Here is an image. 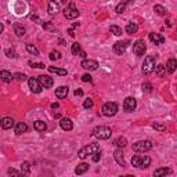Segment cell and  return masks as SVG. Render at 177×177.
Wrapping results in <instances>:
<instances>
[{"instance_id": "obj_1", "label": "cell", "mask_w": 177, "mask_h": 177, "mask_svg": "<svg viewBox=\"0 0 177 177\" xmlns=\"http://www.w3.org/2000/svg\"><path fill=\"white\" fill-rule=\"evenodd\" d=\"M155 61H156V57L155 55H147L145 58H144V63H143V68H141V71H143V73L145 76L151 75L152 72H154L155 69Z\"/></svg>"}, {"instance_id": "obj_2", "label": "cell", "mask_w": 177, "mask_h": 177, "mask_svg": "<svg viewBox=\"0 0 177 177\" xmlns=\"http://www.w3.org/2000/svg\"><path fill=\"white\" fill-rule=\"evenodd\" d=\"M111 134H112L111 129L107 127V126H97L93 130V136L96 138H98V140H108L111 137Z\"/></svg>"}, {"instance_id": "obj_3", "label": "cell", "mask_w": 177, "mask_h": 177, "mask_svg": "<svg viewBox=\"0 0 177 177\" xmlns=\"http://www.w3.org/2000/svg\"><path fill=\"white\" fill-rule=\"evenodd\" d=\"M97 151H100L98 144L93 143V144H88V145H84L82 149H79L78 156H79L80 159H84V158H87L88 155H93L94 152H97Z\"/></svg>"}, {"instance_id": "obj_4", "label": "cell", "mask_w": 177, "mask_h": 177, "mask_svg": "<svg viewBox=\"0 0 177 177\" xmlns=\"http://www.w3.org/2000/svg\"><path fill=\"white\" fill-rule=\"evenodd\" d=\"M133 149L136 152H147L149 149H152V143L149 140H141L133 144Z\"/></svg>"}, {"instance_id": "obj_5", "label": "cell", "mask_w": 177, "mask_h": 177, "mask_svg": "<svg viewBox=\"0 0 177 177\" xmlns=\"http://www.w3.org/2000/svg\"><path fill=\"white\" fill-rule=\"evenodd\" d=\"M102 114L105 115V116H114V115H116L118 112V104L116 102H105L104 105H102Z\"/></svg>"}, {"instance_id": "obj_6", "label": "cell", "mask_w": 177, "mask_h": 177, "mask_svg": "<svg viewBox=\"0 0 177 177\" xmlns=\"http://www.w3.org/2000/svg\"><path fill=\"white\" fill-rule=\"evenodd\" d=\"M147 51V46L144 40H137V42L133 43V53L136 55H144Z\"/></svg>"}, {"instance_id": "obj_7", "label": "cell", "mask_w": 177, "mask_h": 177, "mask_svg": "<svg viewBox=\"0 0 177 177\" xmlns=\"http://www.w3.org/2000/svg\"><path fill=\"white\" fill-rule=\"evenodd\" d=\"M137 107V101H136L134 97H126L125 101H123V110L125 112H133Z\"/></svg>"}, {"instance_id": "obj_8", "label": "cell", "mask_w": 177, "mask_h": 177, "mask_svg": "<svg viewBox=\"0 0 177 177\" xmlns=\"http://www.w3.org/2000/svg\"><path fill=\"white\" fill-rule=\"evenodd\" d=\"M80 15V13L78 11V8H75V6L71 3L69 7L65 8L64 10V17H65L67 19H73V18H78V17Z\"/></svg>"}, {"instance_id": "obj_9", "label": "cell", "mask_w": 177, "mask_h": 177, "mask_svg": "<svg viewBox=\"0 0 177 177\" xmlns=\"http://www.w3.org/2000/svg\"><path fill=\"white\" fill-rule=\"evenodd\" d=\"M28 84H29V88H31L33 93H40L42 91V88H43V86H42V83H40V80H39V78H29L28 79Z\"/></svg>"}, {"instance_id": "obj_10", "label": "cell", "mask_w": 177, "mask_h": 177, "mask_svg": "<svg viewBox=\"0 0 177 177\" xmlns=\"http://www.w3.org/2000/svg\"><path fill=\"white\" fill-rule=\"evenodd\" d=\"M129 40H122V42H116L114 44V51H115V54H118V55H122L123 53L126 51V49H127V46H129Z\"/></svg>"}, {"instance_id": "obj_11", "label": "cell", "mask_w": 177, "mask_h": 177, "mask_svg": "<svg viewBox=\"0 0 177 177\" xmlns=\"http://www.w3.org/2000/svg\"><path fill=\"white\" fill-rule=\"evenodd\" d=\"M80 65H82V68H84V69H87V71H96L97 68H98V63H97L96 60H86V58H84Z\"/></svg>"}, {"instance_id": "obj_12", "label": "cell", "mask_w": 177, "mask_h": 177, "mask_svg": "<svg viewBox=\"0 0 177 177\" xmlns=\"http://www.w3.org/2000/svg\"><path fill=\"white\" fill-rule=\"evenodd\" d=\"M114 158L115 161H116V163L119 165V166L125 167L126 166V162H125V158H123V152H122V148H116L114 151Z\"/></svg>"}, {"instance_id": "obj_13", "label": "cell", "mask_w": 177, "mask_h": 177, "mask_svg": "<svg viewBox=\"0 0 177 177\" xmlns=\"http://www.w3.org/2000/svg\"><path fill=\"white\" fill-rule=\"evenodd\" d=\"M60 126H61L63 130L71 132L73 129V122H72V119H69V118H63V119L60 120Z\"/></svg>"}, {"instance_id": "obj_14", "label": "cell", "mask_w": 177, "mask_h": 177, "mask_svg": "<svg viewBox=\"0 0 177 177\" xmlns=\"http://www.w3.org/2000/svg\"><path fill=\"white\" fill-rule=\"evenodd\" d=\"M39 80H40V83H42V86L44 88H50L54 84V80H53V78H50L49 75H40L39 76Z\"/></svg>"}, {"instance_id": "obj_15", "label": "cell", "mask_w": 177, "mask_h": 177, "mask_svg": "<svg viewBox=\"0 0 177 177\" xmlns=\"http://www.w3.org/2000/svg\"><path fill=\"white\" fill-rule=\"evenodd\" d=\"M68 93H69V87L68 86H60L58 88H55V97H57L58 100L65 98L68 96Z\"/></svg>"}, {"instance_id": "obj_16", "label": "cell", "mask_w": 177, "mask_h": 177, "mask_svg": "<svg viewBox=\"0 0 177 177\" xmlns=\"http://www.w3.org/2000/svg\"><path fill=\"white\" fill-rule=\"evenodd\" d=\"M148 37H149V40H151L152 43H154V44H158V46H159V44H163V43H165V37L162 36L161 33H155V32H151Z\"/></svg>"}, {"instance_id": "obj_17", "label": "cell", "mask_w": 177, "mask_h": 177, "mask_svg": "<svg viewBox=\"0 0 177 177\" xmlns=\"http://www.w3.org/2000/svg\"><path fill=\"white\" fill-rule=\"evenodd\" d=\"M0 125H2V127L4 129V130H8V129H11L14 126V119L10 116H4V118H2Z\"/></svg>"}, {"instance_id": "obj_18", "label": "cell", "mask_w": 177, "mask_h": 177, "mask_svg": "<svg viewBox=\"0 0 177 177\" xmlns=\"http://www.w3.org/2000/svg\"><path fill=\"white\" fill-rule=\"evenodd\" d=\"M47 11H49L50 15H55V14L60 11V6H58V3L55 2H49V6H47Z\"/></svg>"}, {"instance_id": "obj_19", "label": "cell", "mask_w": 177, "mask_h": 177, "mask_svg": "<svg viewBox=\"0 0 177 177\" xmlns=\"http://www.w3.org/2000/svg\"><path fill=\"white\" fill-rule=\"evenodd\" d=\"M176 69H177V60H175V58H169L167 63H166V71L169 73H173Z\"/></svg>"}, {"instance_id": "obj_20", "label": "cell", "mask_w": 177, "mask_h": 177, "mask_svg": "<svg viewBox=\"0 0 177 177\" xmlns=\"http://www.w3.org/2000/svg\"><path fill=\"white\" fill-rule=\"evenodd\" d=\"M14 132H15L17 136H21L22 133L28 132V125H26V123H22V122L17 123V125H15V129H14Z\"/></svg>"}, {"instance_id": "obj_21", "label": "cell", "mask_w": 177, "mask_h": 177, "mask_svg": "<svg viewBox=\"0 0 177 177\" xmlns=\"http://www.w3.org/2000/svg\"><path fill=\"white\" fill-rule=\"evenodd\" d=\"M0 78H2V80L6 82V83H10L13 79H15L14 75H11V72H8V71H2V72H0Z\"/></svg>"}, {"instance_id": "obj_22", "label": "cell", "mask_w": 177, "mask_h": 177, "mask_svg": "<svg viewBox=\"0 0 177 177\" xmlns=\"http://www.w3.org/2000/svg\"><path fill=\"white\" fill-rule=\"evenodd\" d=\"M114 145L118 147V148H125V147L127 145V140L120 136V137H118V138H115L114 140Z\"/></svg>"}, {"instance_id": "obj_23", "label": "cell", "mask_w": 177, "mask_h": 177, "mask_svg": "<svg viewBox=\"0 0 177 177\" xmlns=\"http://www.w3.org/2000/svg\"><path fill=\"white\" fill-rule=\"evenodd\" d=\"M49 72L55 73V75H60V76H67V69L64 68H57V67H49Z\"/></svg>"}, {"instance_id": "obj_24", "label": "cell", "mask_w": 177, "mask_h": 177, "mask_svg": "<svg viewBox=\"0 0 177 177\" xmlns=\"http://www.w3.org/2000/svg\"><path fill=\"white\" fill-rule=\"evenodd\" d=\"M13 29H14V33H15L18 37H22L24 35H25V32H26L25 28H24L22 25H19V24H14Z\"/></svg>"}, {"instance_id": "obj_25", "label": "cell", "mask_w": 177, "mask_h": 177, "mask_svg": "<svg viewBox=\"0 0 177 177\" xmlns=\"http://www.w3.org/2000/svg\"><path fill=\"white\" fill-rule=\"evenodd\" d=\"M87 170H88V165L84 163V162H82L80 165H78V166H76L75 173H76L78 176H80V175H83V173H86Z\"/></svg>"}, {"instance_id": "obj_26", "label": "cell", "mask_w": 177, "mask_h": 177, "mask_svg": "<svg viewBox=\"0 0 177 177\" xmlns=\"http://www.w3.org/2000/svg\"><path fill=\"white\" fill-rule=\"evenodd\" d=\"M33 127L36 132H46L47 125H46V122H43V120H36V122L33 123Z\"/></svg>"}, {"instance_id": "obj_27", "label": "cell", "mask_w": 177, "mask_h": 177, "mask_svg": "<svg viewBox=\"0 0 177 177\" xmlns=\"http://www.w3.org/2000/svg\"><path fill=\"white\" fill-rule=\"evenodd\" d=\"M169 173H172V170L169 169V167H161V169H156L154 172V176L155 177H161V176H166L169 175Z\"/></svg>"}, {"instance_id": "obj_28", "label": "cell", "mask_w": 177, "mask_h": 177, "mask_svg": "<svg viewBox=\"0 0 177 177\" xmlns=\"http://www.w3.org/2000/svg\"><path fill=\"white\" fill-rule=\"evenodd\" d=\"M125 31L127 32V33L133 35V33H136V32L138 31V25H137V24H134V22H129L127 25H126Z\"/></svg>"}, {"instance_id": "obj_29", "label": "cell", "mask_w": 177, "mask_h": 177, "mask_svg": "<svg viewBox=\"0 0 177 177\" xmlns=\"http://www.w3.org/2000/svg\"><path fill=\"white\" fill-rule=\"evenodd\" d=\"M132 0H125V2H122V3H119V4L116 6V8H115V11H116L118 14H122V13H125V10H126V6H127V3H130Z\"/></svg>"}, {"instance_id": "obj_30", "label": "cell", "mask_w": 177, "mask_h": 177, "mask_svg": "<svg viewBox=\"0 0 177 177\" xmlns=\"http://www.w3.org/2000/svg\"><path fill=\"white\" fill-rule=\"evenodd\" d=\"M155 72H156V75H158L159 78H163L165 73H166V67L162 65V64H159V65L155 67Z\"/></svg>"}, {"instance_id": "obj_31", "label": "cell", "mask_w": 177, "mask_h": 177, "mask_svg": "<svg viewBox=\"0 0 177 177\" xmlns=\"http://www.w3.org/2000/svg\"><path fill=\"white\" fill-rule=\"evenodd\" d=\"M151 165V158H149L148 155H144L143 158H141V163H140V167H143V169H147V167Z\"/></svg>"}, {"instance_id": "obj_32", "label": "cell", "mask_w": 177, "mask_h": 177, "mask_svg": "<svg viewBox=\"0 0 177 177\" xmlns=\"http://www.w3.org/2000/svg\"><path fill=\"white\" fill-rule=\"evenodd\" d=\"M26 51L31 53L32 55H39V50H37V47L35 44H31V43L26 44Z\"/></svg>"}, {"instance_id": "obj_33", "label": "cell", "mask_w": 177, "mask_h": 177, "mask_svg": "<svg viewBox=\"0 0 177 177\" xmlns=\"http://www.w3.org/2000/svg\"><path fill=\"white\" fill-rule=\"evenodd\" d=\"M21 173L22 175H29L31 173V163L29 162H22V165H21Z\"/></svg>"}, {"instance_id": "obj_34", "label": "cell", "mask_w": 177, "mask_h": 177, "mask_svg": "<svg viewBox=\"0 0 177 177\" xmlns=\"http://www.w3.org/2000/svg\"><path fill=\"white\" fill-rule=\"evenodd\" d=\"M110 31H111V33L115 35V36H120V35H122V28H119L118 25H111Z\"/></svg>"}, {"instance_id": "obj_35", "label": "cell", "mask_w": 177, "mask_h": 177, "mask_svg": "<svg viewBox=\"0 0 177 177\" xmlns=\"http://www.w3.org/2000/svg\"><path fill=\"white\" fill-rule=\"evenodd\" d=\"M71 51H72V54H73V55L80 54V51H82L80 44H79V43H73V44H72V47H71Z\"/></svg>"}, {"instance_id": "obj_36", "label": "cell", "mask_w": 177, "mask_h": 177, "mask_svg": "<svg viewBox=\"0 0 177 177\" xmlns=\"http://www.w3.org/2000/svg\"><path fill=\"white\" fill-rule=\"evenodd\" d=\"M154 11L158 15H165V13H166V10H165V7L163 6H161V4H156L154 6Z\"/></svg>"}, {"instance_id": "obj_37", "label": "cell", "mask_w": 177, "mask_h": 177, "mask_svg": "<svg viewBox=\"0 0 177 177\" xmlns=\"http://www.w3.org/2000/svg\"><path fill=\"white\" fill-rule=\"evenodd\" d=\"M151 126L155 129V130H158V132H166V126H165V125H162V123L154 122Z\"/></svg>"}, {"instance_id": "obj_38", "label": "cell", "mask_w": 177, "mask_h": 177, "mask_svg": "<svg viewBox=\"0 0 177 177\" xmlns=\"http://www.w3.org/2000/svg\"><path fill=\"white\" fill-rule=\"evenodd\" d=\"M140 163H141V158L138 155H134L132 158V166L134 167H140Z\"/></svg>"}, {"instance_id": "obj_39", "label": "cell", "mask_w": 177, "mask_h": 177, "mask_svg": "<svg viewBox=\"0 0 177 177\" xmlns=\"http://www.w3.org/2000/svg\"><path fill=\"white\" fill-rule=\"evenodd\" d=\"M60 58H61V54H60V51H55V50H53V51L50 53V60H51V61L60 60Z\"/></svg>"}, {"instance_id": "obj_40", "label": "cell", "mask_w": 177, "mask_h": 177, "mask_svg": "<svg viewBox=\"0 0 177 177\" xmlns=\"http://www.w3.org/2000/svg\"><path fill=\"white\" fill-rule=\"evenodd\" d=\"M141 88H143V91H145V93H151L152 91V84L148 83V82H145V83H143Z\"/></svg>"}, {"instance_id": "obj_41", "label": "cell", "mask_w": 177, "mask_h": 177, "mask_svg": "<svg viewBox=\"0 0 177 177\" xmlns=\"http://www.w3.org/2000/svg\"><path fill=\"white\" fill-rule=\"evenodd\" d=\"M4 53H6V55H7L8 58H15L17 57V53L14 51V49H7Z\"/></svg>"}, {"instance_id": "obj_42", "label": "cell", "mask_w": 177, "mask_h": 177, "mask_svg": "<svg viewBox=\"0 0 177 177\" xmlns=\"http://www.w3.org/2000/svg\"><path fill=\"white\" fill-rule=\"evenodd\" d=\"M7 173H8V176H14V177H19L22 175L21 172H18V170H15V169H11V167L7 170Z\"/></svg>"}, {"instance_id": "obj_43", "label": "cell", "mask_w": 177, "mask_h": 177, "mask_svg": "<svg viewBox=\"0 0 177 177\" xmlns=\"http://www.w3.org/2000/svg\"><path fill=\"white\" fill-rule=\"evenodd\" d=\"M93 105H94V102H93V100H91V98L84 100V102H83V107L86 108V110H88V108H93Z\"/></svg>"}, {"instance_id": "obj_44", "label": "cell", "mask_w": 177, "mask_h": 177, "mask_svg": "<svg viewBox=\"0 0 177 177\" xmlns=\"http://www.w3.org/2000/svg\"><path fill=\"white\" fill-rule=\"evenodd\" d=\"M29 65H31L32 68H39V69H43V68L46 67V65H44V64H42V63H32V61L29 63Z\"/></svg>"}, {"instance_id": "obj_45", "label": "cell", "mask_w": 177, "mask_h": 177, "mask_svg": "<svg viewBox=\"0 0 177 177\" xmlns=\"http://www.w3.org/2000/svg\"><path fill=\"white\" fill-rule=\"evenodd\" d=\"M100 158H101V151H97L93 154V162H98Z\"/></svg>"}, {"instance_id": "obj_46", "label": "cell", "mask_w": 177, "mask_h": 177, "mask_svg": "<svg viewBox=\"0 0 177 177\" xmlns=\"http://www.w3.org/2000/svg\"><path fill=\"white\" fill-rule=\"evenodd\" d=\"M43 28L47 29V31H55L54 26H53L51 24H49V22H44V24H43Z\"/></svg>"}, {"instance_id": "obj_47", "label": "cell", "mask_w": 177, "mask_h": 177, "mask_svg": "<svg viewBox=\"0 0 177 177\" xmlns=\"http://www.w3.org/2000/svg\"><path fill=\"white\" fill-rule=\"evenodd\" d=\"M14 78L18 79V80H25L26 75H24V73H15V75H14Z\"/></svg>"}, {"instance_id": "obj_48", "label": "cell", "mask_w": 177, "mask_h": 177, "mask_svg": "<svg viewBox=\"0 0 177 177\" xmlns=\"http://www.w3.org/2000/svg\"><path fill=\"white\" fill-rule=\"evenodd\" d=\"M82 80H83V82H91L93 79H91V76L88 75V73H84V75L82 76Z\"/></svg>"}, {"instance_id": "obj_49", "label": "cell", "mask_w": 177, "mask_h": 177, "mask_svg": "<svg viewBox=\"0 0 177 177\" xmlns=\"http://www.w3.org/2000/svg\"><path fill=\"white\" fill-rule=\"evenodd\" d=\"M75 96H83V90H82V88L75 90Z\"/></svg>"}, {"instance_id": "obj_50", "label": "cell", "mask_w": 177, "mask_h": 177, "mask_svg": "<svg viewBox=\"0 0 177 177\" xmlns=\"http://www.w3.org/2000/svg\"><path fill=\"white\" fill-rule=\"evenodd\" d=\"M68 33H69V36H72V37L75 36V32H73V28H71L69 31H68Z\"/></svg>"}, {"instance_id": "obj_51", "label": "cell", "mask_w": 177, "mask_h": 177, "mask_svg": "<svg viewBox=\"0 0 177 177\" xmlns=\"http://www.w3.org/2000/svg\"><path fill=\"white\" fill-rule=\"evenodd\" d=\"M79 55H80L82 58H86V53H84V51H80V54H79Z\"/></svg>"}, {"instance_id": "obj_52", "label": "cell", "mask_w": 177, "mask_h": 177, "mask_svg": "<svg viewBox=\"0 0 177 177\" xmlns=\"http://www.w3.org/2000/svg\"><path fill=\"white\" fill-rule=\"evenodd\" d=\"M51 108H58V104H57V102H53V104H51Z\"/></svg>"}, {"instance_id": "obj_53", "label": "cell", "mask_w": 177, "mask_h": 177, "mask_svg": "<svg viewBox=\"0 0 177 177\" xmlns=\"http://www.w3.org/2000/svg\"><path fill=\"white\" fill-rule=\"evenodd\" d=\"M76 26H79V22H75V24H73V26H72V28H73V29H75V28H76Z\"/></svg>"}]
</instances>
